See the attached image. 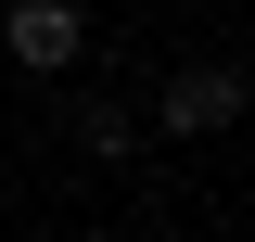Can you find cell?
Instances as JSON below:
<instances>
[{"label":"cell","mask_w":255,"mask_h":242,"mask_svg":"<svg viewBox=\"0 0 255 242\" xmlns=\"http://www.w3.org/2000/svg\"><path fill=\"white\" fill-rule=\"evenodd\" d=\"M0 51L26 64V77H77V51H90V13H77V0H13V13H0Z\"/></svg>","instance_id":"cell-1"},{"label":"cell","mask_w":255,"mask_h":242,"mask_svg":"<svg viewBox=\"0 0 255 242\" xmlns=\"http://www.w3.org/2000/svg\"><path fill=\"white\" fill-rule=\"evenodd\" d=\"M77 140H90V153H102V166H115V153H128V140H140V115H128V102H77Z\"/></svg>","instance_id":"cell-3"},{"label":"cell","mask_w":255,"mask_h":242,"mask_svg":"<svg viewBox=\"0 0 255 242\" xmlns=\"http://www.w3.org/2000/svg\"><path fill=\"white\" fill-rule=\"evenodd\" d=\"M166 140H217L230 115H243V77H230V64H191V77H166Z\"/></svg>","instance_id":"cell-2"}]
</instances>
